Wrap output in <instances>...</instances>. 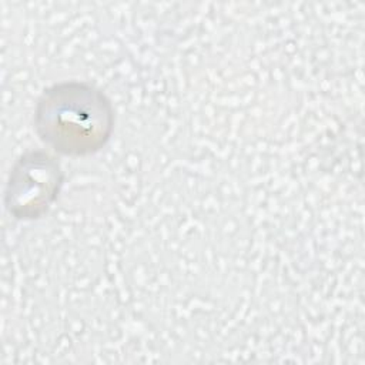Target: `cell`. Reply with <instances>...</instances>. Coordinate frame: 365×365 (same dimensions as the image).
<instances>
[{
	"label": "cell",
	"instance_id": "obj_1",
	"mask_svg": "<svg viewBox=\"0 0 365 365\" xmlns=\"http://www.w3.org/2000/svg\"><path fill=\"white\" fill-rule=\"evenodd\" d=\"M115 111L103 90L87 81H60L38 96L33 127L38 140L66 157H88L110 141Z\"/></svg>",
	"mask_w": 365,
	"mask_h": 365
},
{
	"label": "cell",
	"instance_id": "obj_2",
	"mask_svg": "<svg viewBox=\"0 0 365 365\" xmlns=\"http://www.w3.org/2000/svg\"><path fill=\"white\" fill-rule=\"evenodd\" d=\"M64 171L57 157L29 150L13 164L4 188V208L17 221L43 218L58 198Z\"/></svg>",
	"mask_w": 365,
	"mask_h": 365
}]
</instances>
